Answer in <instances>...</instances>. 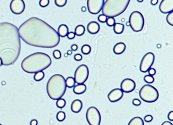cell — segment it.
Segmentation results:
<instances>
[{
    "label": "cell",
    "mask_w": 173,
    "mask_h": 125,
    "mask_svg": "<svg viewBox=\"0 0 173 125\" xmlns=\"http://www.w3.org/2000/svg\"><path fill=\"white\" fill-rule=\"evenodd\" d=\"M159 0H151V4L152 5H155L158 3Z\"/></svg>",
    "instance_id": "44"
},
{
    "label": "cell",
    "mask_w": 173,
    "mask_h": 125,
    "mask_svg": "<svg viewBox=\"0 0 173 125\" xmlns=\"http://www.w3.org/2000/svg\"><path fill=\"white\" fill-rule=\"evenodd\" d=\"M136 87V83L132 79H124L121 83V90L125 93H129L134 91Z\"/></svg>",
    "instance_id": "13"
},
{
    "label": "cell",
    "mask_w": 173,
    "mask_h": 125,
    "mask_svg": "<svg viewBox=\"0 0 173 125\" xmlns=\"http://www.w3.org/2000/svg\"><path fill=\"white\" fill-rule=\"evenodd\" d=\"M67 90L66 79L59 74H56L50 78L47 82L46 90L47 94L53 100L62 98Z\"/></svg>",
    "instance_id": "4"
},
{
    "label": "cell",
    "mask_w": 173,
    "mask_h": 125,
    "mask_svg": "<svg viewBox=\"0 0 173 125\" xmlns=\"http://www.w3.org/2000/svg\"><path fill=\"white\" fill-rule=\"evenodd\" d=\"M144 81L148 84L153 83L154 81V78L153 76L150 75H146L144 77Z\"/></svg>",
    "instance_id": "30"
},
{
    "label": "cell",
    "mask_w": 173,
    "mask_h": 125,
    "mask_svg": "<svg viewBox=\"0 0 173 125\" xmlns=\"http://www.w3.org/2000/svg\"><path fill=\"white\" fill-rule=\"evenodd\" d=\"M45 76V74L43 71H40L36 72L34 76V79L36 81H40L43 80Z\"/></svg>",
    "instance_id": "25"
},
{
    "label": "cell",
    "mask_w": 173,
    "mask_h": 125,
    "mask_svg": "<svg viewBox=\"0 0 173 125\" xmlns=\"http://www.w3.org/2000/svg\"><path fill=\"white\" fill-rule=\"evenodd\" d=\"M81 11L83 12H85L86 11V8L85 7V6H83L81 8Z\"/></svg>",
    "instance_id": "46"
},
{
    "label": "cell",
    "mask_w": 173,
    "mask_h": 125,
    "mask_svg": "<svg viewBox=\"0 0 173 125\" xmlns=\"http://www.w3.org/2000/svg\"><path fill=\"white\" fill-rule=\"evenodd\" d=\"M73 92L77 95L82 94L86 90V86L84 84H78L73 87Z\"/></svg>",
    "instance_id": "20"
},
{
    "label": "cell",
    "mask_w": 173,
    "mask_h": 125,
    "mask_svg": "<svg viewBox=\"0 0 173 125\" xmlns=\"http://www.w3.org/2000/svg\"><path fill=\"white\" fill-rule=\"evenodd\" d=\"M107 19V17L106 16H104V15H103V14L99 15L98 17V21L101 23H105L106 22Z\"/></svg>",
    "instance_id": "35"
},
{
    "label": "cell",
    "mask_w": 173,
    "mask_h": 125,
    "mask_svg": "<svg viewBox=\"0 0 173 125\" xmlns=\"http://www.w3.org/2000/svg\"><path fill=\"white\" fill-rule=\"evenodd\" d=\"M53 56L56 59H61V54L59 50H55L53 51Z\"/></svg>",
    "instance_id": "34"
},
{
    "label": "cell",
    "mask_w": 173,
    "mask_h": 125,
    "mask_svg": "<svg viewBox=\"0 0 173 125\" xmlns=\"http://www.w3.org/2000/svg\"><path fill=\"white\" fill-rule=\"evenodd\" d=\"M68 52H69V55H71V54H72V52H70V51H68Z\"/></svg>",
    "instance_id": "49"
},
{
    "label": "cell",
    "mask_w": 173,
    "mask_h": 125,
    "mask_svg": "<svg viewBox=\"0 0 173 125\" xmlns=\"http://www.w3.org/2000/svg\"><path fill=\"white\" fill-rule=\"evenodd\" d=\"M50 0H40L39 4L42 7H46L49 5Z\"/></svg>",
    "instance_id": "33"
},
{
    "label": "cell",
    "mask_w": 173,
    "mask_h": 125,
    "mask_svg": "<svg viewBox=\"0 0 173 125\" xmlns=\"http://www.w3.org/2000/svg\"><path fill=\"white\" fill-rule=\"evenodd\" d=\"M89 76L88 67L86 65H81L77 68L74 73L75 83L77 84H84L88 80Z\"/></svg>",
    "instance_id": "9"
},
{
    "label": "cell",
    "mask_w": 173,
    "mask_h": 125,
    "mask_svg": "<svg viewBox=\"0 0 173 125\" xmlns=\"http://www.w3.org/2000/svg\"><path fill=\"white\" fill-rule=\"evenodd\" d=\"M129 25L135 32H139L143 30L145 20L142 14L139 11H133L131 14L129 19Z\"/></svg>",
    "instance_id": "7"
},
{
    "label": "cell",
    "mask_w": 173,
    "mask_h": 125,
    "mask_svg": "<svg viewBox=\"0 0 173 125\" xmlns=\"http://www.w3.org/2000/svg\"><path fill=\"white\" fill-rule=\"evenodd\" d=\"M166 21L169 25L173 26V12H170L168 13L166 17Z\"/></svg>",
    "instance_id": "31"
},
{
    "label": "cell",
    "mask_w": 173,
    "mask_h": 125,
    "mask_svg": "<svg viewBox=\"0 0 173 125\" xmlns=\"http://www.w3.org/2000/svg\"><path fill=\"white\" fill-rule=\"evenodd\" d=\"M160 11L168 14L173 11V0H162L159 6Z\"/></svg>",
    "instance_id": "15"
},
{
    "label": "cell",
    "mask_w": 173,
    "mask_h": 125,
    "mask_svg": "<svg viewBox=\"0 0 173 125\" xmlns=\"http://www.w3.org/2000/svg\"><path fill=\"white\" fill-rule=\"evenodd\" d=\"M168 119L170 120V121H173V111L170 112V113L168 114Z\"/></svg>",
    "instance_id": "41"
},
{
    "label": "cell",
    "mask_w": 173,
    "mask_h": 125,
    "mask_svg": "<svg viewBox=\"0 0 173 125\" xmlns=\"http://www.w3.org/2000/svg\"><path fill=\"white\" fill-rule=\"evenodd\" d=\"M123 96V92L120 88H115L110 91L108 98L111 102H116L120 100Z\"/></svg>",
    "instance_id": "14"
},
{
    "label": "cell",
    "mask_w": 173,
    "mask_h": 125,
    "mask_svg": "<svg viewBox=\"0 0 173 125\" xmlns=\"http://www.w3.org/2000/svg\"><path fill=\"white\" fill-rule=\"evenodd\" d=\"M56 118L58 121L63 122L66 118V114L63 111L58 112L56 115Z\"/></svg>",
    "instance_id": "28"
},
{
    "label": "cell",
    "mask_w": 173,
    "mask_h": 125,
    "mask_svg": "<svg viewBox=\"0 0 173 125\" xmlns=\"http://www.w3.org/2000/svg\"><path fill=\"white\" fill-rule=\"evenodd\" d=\"M20 52V37L16 26L9 22L0 23V58L3 65H13Z\"/></svg>",
    "instance_id": "2"
},
{
    "label": "cell",
    "mask_w": 173,
    "mask_h": 125,
    "mask_svg": "<svg viewBox=\"0 0 173 125\" xmlns=\"http://www.w3.org/2000/svg\"><path fill=\"white\" fill-rule=\"evenodd\" d=\"M67 37L69 39H73L75 38V34L74 32H69L67 34Z\"/></svg>",
    "instance_id": "38"
},
{
    "label": "cell",
    "mask_w": 173,
    "mask_h": 125,
    "mask_svg": "<svg viewBox=\"0 0 173 125\" xmlns=\"http://www.w3.org/2000/svg\"><path fill=\"white\" fill-rule=\"evenodd\" d=\"M83 108V103L82 101L79 99L74 100L71 103V109L72 111L75 113H79Z\"/></svg>",
    "instance_id": "17"
},
{
    "label": "cell",
    "mask_w": 173,
    "mask_h": 125,
    "mask_svg": "<svg viewBox=\"0 0 173 125\" xmlns=\"http://www.w3.org/2000/svg\"><path fill=\"white\" fill-rule=\"evenodd\" d=\"M149 75H150L152 76H153L156 74V70L154 68H150L148 71Z\"/></svg>",
    "instance_id": "39"
},
{
    "label": "cell",
    "mask_w": 173,
    "mask_h": 125,
    "mask_svg": "<svg viewBox=\"0 0 173 125\" xmlns=\"http://www.w3.org/2000/svg\"><path fill=\"white\" fill-rule=\"evenodd\" d=\"M144 120L146 122H151L153 120V117L151 115H147L144 117Z\"/></svg>",
    "instance_id": "36"
},
{
    "label": "cell",
    "mask_w": 173,
    "mask_h": 125,
    "mask_svg": "<svg viewBox=\"0 0 173 125\" xmlns=\"http://www.w3.org/2000/svg\"><path fill=\"white\" fill-rule=\"evenodd\" d=\"M126 50V45L123 43H118L113 47V52L115 55H120L122 54Z\"/></svg>",
    "instance_id": "18"
},
{
    "label": "cell",
    "mask_w": 173,
    "mask_h": 125,
    "mask_svg": "<svg viewBox=\"0 0 173 125\" xmlns=\"http://www.w3.org/2000/svg\"><path fill=\"white\" fill-rule=\"evenodd\" d=\"M85 32V27L82 25H77V27H75L74 33H75V35L81 36H82L84 34Z\"/></svg>",
    "instance_id": "23"
},
{
    "label": "cell",
    "mask_w": 173,
    "mask_h": 125,
    "mask_svg": "<svg viewBox=\"0 0 173 125\" xmlns=\"http://www.w3.org/2000/svg\"><path fill=\"white\" fill-rule=\"evenodd\" d=\"M57 33L60 37H66L69 33L68 27L66 25H61L58 29Z\"/></svg>",
    "instance_id": "19"
},
{
    "label": "cell",
    "mask_w": 173,
    "mask_h": 125,
    "mask_svg": "<svg viewBox=\"0 0 173 125\" xmlns=\"http://www.w3.org/2000/svg\"><path fill=\"white\" fill-rule=\"evenodd\" d=\"M124 25L121 23H115L113 26V31L116 34H120L123 32Z\"/></svg>",
    "instance_id": "21"
},
{
    "label": "cell",
    "mask_w": 173,
    "mask_h": 125,
    "mask_svg": "<svg viewBox=\"0 0 173 125\" xmlns=\"http://www.w3.org/2000/svg\"><path fill=\"white\" fill-rule=\"evenodd\" d=\"M86 120L90 125H100L101 115L99 110L95 106L90 107L86 111Z\"/></svg>",
    "instance_id": "8"
},
{
    "label": "cell",
    "mask_w": 173,
    "mask_h": 125,
    "mask_svg": "<svg viewBox=\"0 0 173 125\" xmlns=\"http://www.w3.org/2000/svg\"><path fill=\"white\" fill-rule=\"evenodd\" d=\"M139 97L143 101L152 103L158 99L159 94L155 87L151 85L146 84L141 88L139 91Z\"/></svg>",
    "instance_id": "6"
},
{
    "label": "cell",
    "mask_w": 173,
    "mask_h": 125,
    "mask_svg": "<svg viewBox=\"0 0 173 125\" xmlns=\"http://www.w3.org/2000/svg\"><path fill=\"white\" fill-rule=\"evenodd\" d=\"M0 125H2V124H0Z\"/></svg>",
    "instance_id": "50"
},
{
    "label": "cell",
    "mask_w": 173,
    "mask_h": 125,
    "mask_svg": "<svg viewBox=\"0 0 173 125\" xmlns=\"http://www.w3.org/2000/svg\"><path fill=\"white\" fill-rule=\"evenodd\" d=\"M18 30L20 37L32 46L53 48L60 43L57 32L41 19L31 17L21 25Z\"/></svg>",
    "instance_id": "1"
},
{
    "label": "cell",
    "mask_w": 173,
    "mask_h": 125,
    "mask_svg": "<svg viewBox=\"0 0 173 125\" xmlns=\"http://www.w3.org/2000/svg\"><path fill=\"white\" fill-rule=\"evenodd\" d=\"M67 3V0H55L56 5L59 7H63L66 5Z\"/></svg>",
    "instance_id": "29"
},
{
    "label": "cell",
    "mask_w": 173,
    "mask_h": 125,
    "mask_svg": "<svg viewBox=\"0 0 173 125\" xmlns=\"http://www.w3.org/2000/svg\"><path fill=\"white\" fill-rule=\"evenodd\" d=\"M87 30L88 33L91 34H95L100 30V25L96 21H92L88 23L87 26Z\"/></svg>",
    "instance_id": "16"
},
{
    "label": "cell",
    "mask_w": 173,
    "mask_h": 125,
    "mask_svg": "<svg viewBox=\"0 0 173 125\" xmlns=\"http://www.w3.org/2000/svg\"><path fill=\"white\" fill-rule=\"evenodd\" d=\"M104 3V0H88V11L93 15L98 14L102 11Z\"/></svg>",
    "instance_id": "11"
},
{
    "label": "cell",
    "mask_w": 173,
    "mask_h": 125,
    "mask_svg": "<svg viewBox=\"0 0 173 125\" xmlns=\"http://www.w3.org/2000/svg\"><path fill=\"white\" fill-rule=\"evenodd\" d=\"M132 103L135 106H139L141 104V101H140V100L136 98V99H134L133 100Z\"/></svg>",
    "instance_id": "37"
},
{
    "label": "cell",
    "mask_w": 173,
    "mask_h": 125,
    "mask_svg": "<svg viewBox=\"0 0 173 125\" xmlns=\"http://www.w3.org/2000/svg\"><path fill=\"white\" fill-rule=\"evenodd\" d=\"M131 0H106L102 8V13L109 17L118 16L123 13L129 5Z\"/></svg>",
    "instance_id": "5"
},
{
    "label": "cell",
    "mask_w": 173,
    "mask_h": 125,
    "mask_svg": "<svg viewBox=\"0 0 173 125\" xmlns=\"http://www.w3.org/2000/svg\"><path fill=\"white\" fill-rule=\"evenodd\" d=\"M128 125H144V122L141 117H135L129 121Z\"/></svg>",
    "instance_id": "22"
},
{
    "label": "cell",
    "mask_w": 173,
    "mask_h": 125,
    "mask_svg": "<svg viewBox=\"0 0 173 125\" xmlns=\"http://www.w3.org/2000/svg\"><path fill=\"white\" fill-rule=\"evenodd\" d=\"M155 60V55L152 52H148L143 56L140 65L141 72L145 73L148 72L150 68L153 65Z\"/></svg>",
    "instance_id": "10"
},
{
    "label": "cell",
    "mask_w": 173,
    "mask_h": 125,
    "mask_svg": "<svg viewBox=\"0 0 173 125\" xmlns=\"http://www.w3.org/2000/svg\"><path fill=\"white\" fill-rule=\"evenodd\" d=\"M38 122L36 120H32L30 122V125H38Z\"/></svg>",
    "instance_id": "42"
},
{
    "label": "cell",
    "mask_w": 173,
    "mask_h": 125,
    "mask_svg": "<svg viewBox=\"0 0 173 125\" xmlns=\"http://www.w3.org/2000/svg\"><path fill=\"white\" fill-rule=\"evenodd\" d=\"M71 50L72 51H77L78 47H77V45L73 44V45H72L71 47Z\"/></svg>",
    "instance_id": "43"
},
{
    "label": "cell",
    "mask_w": 173,
    "mask_h": 125,
    "mask_svg": "<svg viewBox=\"0 0 173 125\" xmlns=\"http://www.w3.org/2000/svg\"><path fill=\"white\" fill-rule=\"evenodd\" d=\"M81 52L83 54L88 55L90 54L91 52V47L88 45H84L81 48Z\"/></svg>",
    "instance_id": "26"
},
{
    "label": "cell",
    "mask_w": 173,
    "mask_h": 125,
    "mask_svg": "<svg viewBox=\"0 0 173 125\" xmlns=\"http://www.w3.org/2000/svg\"><path fill=\"white\" fill-rule=\"evenodd\" d=\"M161 125H173V124L171 123L170 122H168V121H165L164 122L162 123Z\"/></svg>",
    "instance_id": "45"
},
{
    "label": "cell",
    "mask_w": 173,
    "mask_h": 125,
    "mask_svg": "<svg viewBox=\"0 0 173 125\" xmlns=\"http://www.w3.org/2000/svg\"><path fill=\"white\" fill-rule=\"evenodd\" d=\"M11 12L15 15H20L25 9V3L23 0H12L10 4Z\"/></svg>",
    "instance_id": "12"
},
{
    "label": "cell",
    "mask_w": 173,
    "mask_h": 125,
    "mask_svg": "<svg viewBox=\"0 0 173 125\" xmlns=\"http://www.w3.org/2000/svg\"><path fill=\"white\" fill-rule=\"evenodd\" d=\"M57 100V101L56 102V106H57L58 108H59L60 109H62L66 106V101L64 99L60 98Z\"/></svg>",
    "instance_id": "27"
},
{
    "label": "cell",
    "mask_w": 173,
    "mask_h": 125,
    "mask_svg": "<svg viewBox=\"0 0 173 125\" xmlns=\"http://www.w3.org/2000/svg\"><path fill=\"white\" fill-rule=\"evenodd\" d=\"M52 64L50 56L42 52H36L28 56L22 61L21 66L22 70L28 74H36L43 71Z\"/></svg>",
    "instance_id": "3"
},
{
    "label": "cell",
    "mask_w": 173,
    "mask_h": 125,
    "mask_svg": "<svg viewBox=\"0 0 173 125\" xmlns=\"http://www.w3.org/2000/svg\"><path fill=\"white\" fill-rule=\"evenodd\" d=\"M3 65V62L2 60L0 58V66Z\"/></svg>",
    "instance_id": "47"
},
{
    "label": "cell",
    "mask_w": 173,
    "mask_h": 125,
    "mask_svg": "<svg viewBox=\"0 0 173 125\" xmlns=\"http://www.w3.org/2000/svg\"><path fill=\"white\" fill-rule=\"evenodd\" d=\"M82 56L80 54H77L74 56V60L77 61H80L82 60Z\"/></svg>",
    "instance_id": "40"
},
{
    "label": "cell",
    "mask_w": 173,
    "mask_h": 125,
    "mask_svg": "<svg viewBox=\"0 0 173 125\" xmlns=\"http://www.w3.org/2000/svg\"><path fill=\"white\" fill-rule=\"evenodd\" d=\"M106 22L108 26L111 27L114 26V25H115V19L112 17H109V18H107V19Z\"/></svg>",
    "instance_id": "32"
},
{
    "label": "cell",
    "mask_w": 173,
    "mask_h": 125,
    "mask_svg": "<svg viewBox=\"0 0 173 125\" xmlns=\"http://www.w3.org/2000/svg\"><path fill=\"white\" fill-rule=\"evenodd\" d=\"M138 2H139V3H141V2H143V0H137Z\"/></svg>",
    "instance_id": "48"
},
{
    "label": "cell",
    "mask_w": 173,
    "mask_h": 125,
    "mask_svg": "<svg viewBox=\"0 0 173 125\" xmlns=\"http://www.w3.org/2000/svg\"><path fill=\"white\" fill-rule=\"evenodd\" d=\"M66 86L68 88H72L74 87L75 84V81L74 78L71 76L68 77L66 80Z\"/></svg>",
    "instance_id": "24"
}]
</instances>
